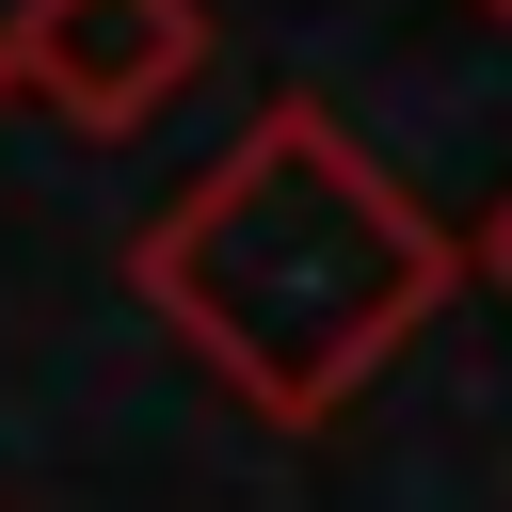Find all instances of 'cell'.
Listing matches in <instances>:
<instances>
[{"label":"cell","mask_w":512,"mask_h":512,"mask_svg":"<svg viewBox=\"0 0 512 512\" xmlns=\"http://www.w3.org/2000/svg\"><path fill=\"white\" fill-rule=\"evenodd\" d=\"M144 304L176 320L192 368H224L272 432H320L384 384V352H416V320L464 288L448 224L320 112L272 96L160 224H144Z\"/></svg>","instance_id":"cell-1"},{"label":"cell","mask_w":512,"mask_h":512,"mask_svg":"<svg viewBox=\"0 0 512 512\" xmlns=\"http://www.w3.org/2000/svg\"><path fill=\"white\" fill-rule=\"evenodd\" d=\"M0 64H16V96H48L64 128L128 144L160 96H192L208 0H16V16H0Z\"/></svg>","instance_id":"cell-2"},{"label":"cell","mask_w":512,"mask_h":512,"mask_svg":"<svg viewBox=\"0 0 512 512\" xmlns=\"http://www.w3.org/2000/svg\"><path fill=\"white\" fill-rule=\"evenodd\" d=\"M480 288H512V192H496V224H480Z\"/></svg>","instance_id":"cell-3"},{"label":"cell","mask_w":512,"mask_h":512,"mask_svg":"<svg viewBox=\"0 0 512 512\" xmlns=\"http://www.w3.org/2000/svg\"><path fill=\"white\" fill-rule=\"evenodd\" d=\"M0 96H16V64H0Z\"/></svg>","instance_id":"cell-4"},{"label":"cell","mask_w":512,"mask_h":512,"mask_svg":"<svg viewBox=\"0 0 512 512\" xmlns=\"http://www.w3.org/2000/svg\"><path fill=\"white\" fill-rule=\"evenodd\" d=\"M480 16H512V0H480Z\"/></svg>","instance_id":"cell-5"}]
</instances>
